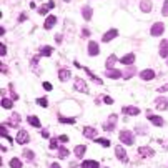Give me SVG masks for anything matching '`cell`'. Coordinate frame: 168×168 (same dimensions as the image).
Listing matches in <instances>:
<instances>
[{"mask_svg":"<svg viewBox=\"0 0 168 168\" xmlns=\"http://www.w3.org/2000/svg\"><path fill=\"white\" fill-rule=\"evenodd\" d=\"M120 142H123L125 145H133V142H135L133 133H131V131H128V130L120 131Z\"/></svg>","mask_w":168,"mask_h":168,"instance_id":"1","label":"cell"},{"mask_svg":"<svg viewBox=\"0 0 168 168\" xmlns=\"http://www.w3.org/2000/svg\"><path fill=\"white\" fill-rule=\"evenodd\" d=\"M15 142L20 145H25V143L30 142V137H28V133L25 130H19V133H17V137H15Z\"/></svg>","mask_w":168,"mask_h":168,"instance_id":"2","label":"cell"},{"mask_svg":"<svg viewBox=\"0 0 168 168\" xmlns=\"http://www.w3.org/2000/svg\"><path fill=\"white\" fill-rule=\"evenodd\" d=\"M117 115H110L108 117V121H107L105 125H103V130L105 131H113L115 130V125H117Z\"/></svg>","mask_w":168,"mask_h":168,"instance_id":"3","label":"cell"},{"mask_svg":"<svg viewBox=\"0 0 168 168\" xmlns=\"http://www.w3.org/2000/svg\"><path fill=\"white\" fill-rule=\"evenodd\" d=\"M163 30H165V25H163L162 22H156L152 25V30H150V33L153 35V37H158V35L163 33Z\"/></svg>","mask_w":168,"mask_h":168,"instance_id":"4","label":"cell"},{"mask_svg":"<svg viewBox=\"0 0 168 168\" xmlns=\"http://www.w3.org/2000/svg\"><path fill=\"white\" fill-rule=\"evenodd\" d=\"M115 155H117V158L120 160V162H123V163H127L128 162V156H127V152H125V148L121 145H118L115 148Z\"/></svg>","mask_w":168,"mask_h":168,"instance_id":"5","label":"cell"},{"mask_svg":"<svg viewBox=\"0 0 168 168\" xmlns=\"http://www.w3.org/2000/svg\"><path fill=\"white\" fill-rule=\"evenodd\" d=\"M121 112H123L125 115H130V117L140 115V108H138V107H123V108H121Z\"/></svg>","mask_w":168,"mask_h":168,"instance_id":"6","label":"cell"},{"mask_svg":"<svg viewBox=\"0 0 168 168\" xmlns=\"http://www.w3.org/2000/svg\"><path fill=\"white\" fill-rule=\"evenodd\" d=\"M98 53H100L98 44H96V42H90V44H88V55L95 57V55H98Z\"/></svg>","mask_w":168,"mask_h":168,"instance_id":"7","label":"cell"},{"mask_svg":"<svg viewBox=\"0 0 168 168\" xmlns=\"http://www.w3.org/2000/svg\"><path fill=\"white\" fill-rule=\"evenodd\" d=\"M75 88H77L78 92H85V93L88 92V85L85 83L82 78H77V80H75Z\"/></svg>","mask_w":168,"mask_h":168,"instance_id":"8","label":"cell"},{"mask_svg":"<svg viewBox=\"0 0 168 168\" xmlns=\"http://www.w3.org/2000/svg\"><path fill=\"white\" fill-rule=\"evenodd\" d=\"M155 107L158 110H166L168 108V98H162V96H160V98H156L155 100Z\"/></svg>","mask_w":168,"mask_h":168,"instance_id":"9","label":"cell"},{"mask_svg":"<svg viewBox=\"0 0 168 168\" xmlns=\"http://www.w3.org/2000/svg\"><path fill=\"white\" fill-rule=\"evenodd\" d=\"M138 155H142V156H153L155 155V152H153L152 148H150V146H140V148H138Z\"/></svg>","mask_w":168,"mask_h":168,"instance_id":"10","label":"cell"},{"mask_svg":"<svg viewBox=\"0 0 168 168\" xmlns=\"http://www.w3.org/2000/svg\"><path fill=\"white\" fill-rule=\"evenodd\" d=\"M53 7H55V2H53V0H50V2L47 3V5L44 3V5H42L40 9H38V13H40V15H45V13H47L48 10H52Z\"/></svg>","mask_w":168,"mask_h":168,"instance_id":"11","label":"cell"},{"mask_svg":"<svg viewBox=\"0 0 168 168\" xmlns=\"http://www.w3.org/2000/svg\"><path fill=\"white\" fill-rule=\"evenodd\" d=\"M148 120L152 121V123L155 125V127H162V125L165 123L162 117H158V115H152V113H150V115H148Z\"/></svg>","mask_w":168,"mask_h":168,"instance_id":"12","label":"cell"},{"mask_svg":"<svg viewBox=\"0 0 168 168\" xmlns=\"http://www.w3.org/2000/svg\"><path fill=\"white\" fill-rule=\"evenodd\" d=\"M140 78L142 80H153V78H155V72L150 70V68H146V70H143V72L140 73Z\"/></svg>","mask_w":168,"mask_h":168,"instance_id":"13","label":"cell"},{"mask_svg":"<svg viewBox=\"0 0 168 168\" xmlns=\"http://www.w3.org/2000/svg\"><path fill=\"white\" fill-rule=\"evenodd\" d=\"M85 152H87V146L85 145H77L75 146V156H77V158H83Z\"/></svg>","mask_w":168,"mask_h":168,"instance_id":"14","label":"cell"},{"mask_svg":"<svg viewBox=\"0 0 168 168\" xmlns=\"http://www.w3.org/2000/svg\"><path fill=\"white\" fill-rule=\"evenodd\" d=\"M117 35H118V32H117L115 28H112V30H108L105 35H103V37H102V40H103V42H110L112 38H115Z\"/></svg>","mask_w":168,"mask_h":168,"instance_id":"15","label":"cell"},{"mask_svg":"<svg viewBox=\"0 0 168 168\" xmlns=\"http://www.w3.org/2000/svg\"><path fill=\"white\" fill-rule=\"evenodd\" d=\"M133 62H135V55H133V53H128V55H125L123 58L120 60V63H123V65H128V67H130Z\"/></svg>","mask_w":168,"mask_h":168,"instance_id":"16","label":"cell"},{"mask_svg":"<svg viewBox=\"0 0 168 168\" xmlns=\"http://www.w3.org/2000/svg\"><path fill=\"white\" fill-rule=\"evenodd\" d=\"M83 135H85L87 138H95L96 128H93V127H85V128H83Z\"/></svg>","mask_w":168,"mask_h":168,"instance_id":"17","label":"cell"},{"mask_svg":"<svg viewBox=\"0 0 168 168\" xmlns=\"http://www.w3.org/2000/svg\"><path fill=\"white\" fill-rule=\"evenodd\" d=\"M20 123V115L19 113H13L12 117H10V120L7 121V125H10V127H19Z\"/></svg>","mask_w":168,"mask_h":168,"instance_id":"18","label":"cell"},{"mask_svg":"<svg viewBox=\"0 0 168 168\" xmlns=\"http://www.w3.org/2000/svg\"><path fill=\"white\" fill-rule=\"evenodd\" d=\"M160 57H168V40H163L162 44H160Z\"/></svg>","mask_w":168,"mask_h":168,"instance_id":"19","label":"cell"},{"mask_svg":"<svg viewBox=\"0 0 168 168\" xmlns=\"http://www.w3.org/2000/svg\"><path fill=\"white\" fill-rule=\"evenodd\" d=\"M57 23V19L53 15H50V17H47V20H45V23H44V27H45V30H50V28L53 27V25Z\"/></svg>","mask_w":168,"mask_h":168,"instance_id":"20","label":"cell"},{"mask_svg":"<svg viewBox=\"0 0 168 168\" xmlns=\"http://www.w3.org/2000/svg\"><path fill=\"white\" fill-rule=\"evenodd\" d=\"M121 75H123V73H121L120 70H115V68H110L108 72H107V77H108V78H113V80H117V78H120Z\"/></svg>","mask_w":168,"mask_h":168,"instance_id":"21","label":"cell"},{"mask_svg":"<svg viewBox=\"0 0 168 168\" xmlns=\"http://www.w3.org/2000/svg\"><path fill=\"white\" fill-rule=\"evenodd\" d=\"M82 168H100V165L95 160H85V162L82 163Z\"/></svg>","mask_w":168,"mask_h":168,"instance_id":"22","label":"cell"},{"mask_svg":"<svg viewBox=\"0 0 168 168\" xmlns=\"http://www.w3.org/2000/svg\"><path fill=\"white\" fill-rule=\"evenodd\" d=\"M70 75H72V73H70L68 70H65V68L58 70V78H60V80H62V82H67V80H68V78H70Z\"/></svg>","mask_w":168,"mask_h":168,"instance_id":"23","label":"cell"},{"mask_svg":"<svg viewBox=\"0 0 168 168\" xmlns=\"http://www.w3.org/2000/svg\"><path fill=\"white\" fill-rule=\"evenodd\" d=\"M82 15H83L85 20H90V19H92V7L85 5L83 9H82Z\"/></svg>","mask_w":168,"mask_h":168,"instance_id":"24","label":"cell"},{"mask_svg":"<svg viewBox=\"0 0 168 168\" xmlns=\"http://www.w3.org/2000/svg\"><path fill=\"white\" fill-rule=\"evenodd\" d=\"M140 9L143 10V12H150V10H152V2H150V0H142Z\"/></svg>","mask_w":168,"mask_h":168,"instance_id":"25","label":"cell"},{"mask_svg":"<svg viewBox=\"0 0 168 168\" xmlns=\"http://www.w3.org/2000/svg\"><path fill=\"white\" fill-rule=\"evenodd\" d=\"M27 120H28V123H30V125H33L35 128H40V120H38L35 115H30Z\"/></svg>","mask_w":168,"mask_h":168,"instance_id":"26","label":"cell"},{"mask_svg":"<svg viewBox=\"0 0 168 168\" xmlns=\"http://www.w3.org/2000/svg\"><path fill=\"white\" fill-rule=\"evenodd\" d=\"M115 63H117V57L112 53V55L108 57V60H107V63H105V65H107V68L110 70V68H113V65H115Z\"/></svg>","mask_w":168,"mask_h":168,"instance_id":"27","label":"cell"},{"mask_svg":"<svg viewBox=\"0 0 168 168\" xmlns=\"http://www.w3.org/2000/svg\"><path fill=\"white\" fill-rule=\"evenodd\" d=\"M12 107H13L12 100H9V98L3 96V98H2V108H12Z\"/></svg>","mask_w":168,"mask_h":168,"instance_id":"28","label":"cell"},{"mask_svg":"<svg viewBox=\"0 0 168 168\" xmlns=\"http://www.w3.org/2000/svg\"><path fill=\"white\" fill-rule=\"evenodd\" d=\"M23 156H25V160H28V162H32V160L35 158V153L32 152V150H25V152H23Z\"/></svg>","mask_w":168,"mask_h":168,"instance_id":"29","label":"cell"},{"mask_svg":"<svg viewBox=\"0 0 168 168\" xmlns=\"http://www.w3.org/2000/svg\"><path fill=\"white\" fill-rule=\"evenodd\" d=\"M10 166L12 168H22V162L19 158H12L10 160Z\"/></svg>","mask_w":168,"mask_h":168,"instance_id":"30","label":"cell"},{"mask_svg":"<svg viewBox=\"0 0 168 168\" xmlns=\"http://www.w3.org/2000/svg\"><path fill=\"white\" fill-rule=\"evenodd\" d=\"M58 156L60 158H67V156H68V150L63 148V146H60L58 148Z\"/></svg>","mask_w":168,"mask_h":168,"instance_id":"31","label":"cell"},{"mask_svg":"<svg viewBox=\"0 0 168 168\" xmlns=\"http://www.w3.org/2000/svg\"><path fill=\"white\" fill-rule=\"evenodd\" d=\"M58 121H60V123H68V125H73V123H75V118H65V117H58Z\"/></svg>","mask_w":168,"mask_h":168,"instance_id":"32","label":"cell"},{"mask_svg":"<svg viewBox=\"0 0 168 168\" xmlns=\"http://www.w3.org/2000/svg\"><path fill=\"white\" fill-rule=\"evenodd\" d=\"M40 55H45V57L52 55V47H44L40 50Z\"/></svg>","mask_w":168,"mask_h":168,"instance_id":"33","label":"cell"},{"mask_svg":"<svg viewBox=\"0 0 168 168\" xmlns=\"http://www.w3.org/2000/svg\"><path fill=\"white\" fill-rule=\"evenodd\" d=\"M96 143H100L102 146H110V140H107V138H96Z\"/></svg>","mask_w":168,"mask_h":168,"instance_id":"34","label":"cell"},{"mask_svg":"<svg viewBox=\"0 0 168 168\" xmlns=\"http://www.w3.org/2000/svg\"><path fill=\"white\" fill-rule=\"evenodd\" d=\"M58 140H60V138H52V140H50V148L55 150L57 146H58Z\"/></svg>","mask_w":168,"mask_h":168,"instance_id":"35","label":"cell"},{"mask_svg":"<svg viewBox=\"0 0 168 168\" xmlns=\"http://www.w3.org/2000/svg\"><path fill=\"white\" fill-rule=\"evenodd\" d=\"M37 103H38L40 107H45V108L48 107V100H47V98H38V100H37Z\"/></svg>","mask_w":168,"mask_h":168,"instance_id":"36","label":"cell"},{"mask_svg":"<svg viewBox=\"0 0 168 168\" xmlns=\"http://www.w3.org/2000/svg\"><path fill=\"white\" fill-rule=\"evenodd\" d=\"M0 133H2V137H5L7 140H10V137H9V131H7L5 125H2V128H0Z\"/></svg>","mask_w":168,"mask_h":168,"instance_id":"37","label":"cell"},{"mask_svg":"<svg viewBox=\"0 0 168 168\" xmlns=\"http://www.w3.org/2000/svg\"><path fill=\"white\" fill-rule=\"evenodd\" d=\"M162 13L165 17H168V0H165V3H163V7H162Z\"/></svg>","mask_w":168,"mask_h":168,"instance_id":"38","label":"cell"},{"mask_svg":"<svg viewBox=\"0 0 168 168\" xmlns=\"http://www.w3.org/2000/svg\"><path fill=\"white\" fill-rule=\"evenodd\" d=\"M82 37H83V38L90 37V30H87V28H83V30H82Z\"/></svg>","mask_w":168,"mask_h":168,"instance_id":"39","label":"cell"},{"mask_svg":"<svg viewBox=\"0 0 168 168\" xmlns=\"http://www.w3.org/2000/svg\"><path fill=\"white\" fill-rule=\"evenodd\" d=\"M103 102H105L107 105H112V103H113V98H110V96H103Z\"/></svg>","mask_w":168,"mask_h":168,"instance_id":"40","label":"cell"},{"mask_svg":"<svg viewBox=\"0 0 168 168\" xmlns=\"http://www.w3.org/2000/svg\"><path fill=\"white\" fill-rule=\"evenodd\" d=\"M156 90H158V92H162V93H163V92H168V83L162 85V87H160V88H156Z\"/></svg>","mask_w":168,"mask_h":168,"instance_id":"41","label":"cell"},{"mask_svg":"<svg viewBox=\"0 0 168 168\" xmlns=\"http://www.w3.org/2000/svg\"><path fill=\"white\" fill-rule=\"evenodd\" d=\"M5 53H7V48H5V45L2 44V45H0V55L3 57V55H5Z\"/></svg>","mask_w":168,"mask_h":168,"instance_id":"42","label":"cell"},{"mask_svg":"<svg viewBox=\"0 0 168 168\" xmlns=\"http://www.w3.org/2000/svg\"><path fill=\"white\" fill-rule=\"evenodd\" d=\"M44 88H45V90H47V92H50V90H52V83H48V82H45V83H44Z\"/></svg>","mask_w":168,"mask_h":168,"instance_id":"43","label":"cell"},{"mask_svg":"<svg viewBox=\"0 0 168 168\" xmlns=\"http://www.w3.org/2000/svg\"><path fill=\"white\" fill-rule=\"evenodd\" d=\"M60 142H63V143L68 142V137H67V135H62V137H60Z\"/></svg>","mask_w":168,"mask_h":168,"instance_id":"44","label":"cell"},{"mask_svg":"<svg viewBox=\"0 0 168 168\" xmlns=\"http://www.w3.org/2000/svg\"><path fill=\"white\" fill-rule=\"evenodd\" d=\"M50 168H62V166H60L58 163H52V165H50Z\"/></svg>","mask_w":168,"mask_h":168,"instance_id":"45","label":"cell"},{"mask_svg":"<svg viewBox=\"0 0 168 168\" xmlns=\"http://www.w3.org/2000/svg\"><path fill=\"white\" fill-rule=\"evenodd\" d=\"M42 137H45V138H48V131H45V130H44V131H42Z\"/></svg>","mask_w":168,"mask_h":168,"instance_id":"46","label":"cell"},{"mask_svg":"<svg viewBox=\"0 0 168 168\" xmlns=\"http://www.w3.org/2000/svg\"><path fill=\"white\" fill-rule=\"evenodd\" d=\"M25 19H27V15H25V13H22V15H20V22H23Z\"/></svg>","mask_w":168,"mask_h":168,"instance_id":"47","label":"cell"},{"mask_svg":"<svg viewBox=\"0 0 168 168\" xmlns=\"http://www.w3.org/2000/svg\"><path fill=\"white\" fill-rule=\"evenodd\" d=\"M166 63H168V62H166Z\"/></svg>","mask_w":168,"mask_h":168,"instance_id":"48","label":"cell"}]
</instances>
